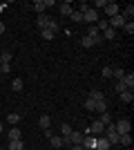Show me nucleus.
I'll use <instances>...</instances> for the list:
<instances>
[{
    "mask_svg": "<svg viewBox=\"0 0 134 150\" xmlns=\"http://www.w3.org/2000/svg\"><path fill=\"white\" fill-rule=\"evenodd\" d=\"M83 23H87V25H94V23H98V11L89 7L87 11L83 13Z\"/></svg>",
    "mask_w": 134,
    "mask_h": 150,
    "instance_id": "f257e3e1",
    "label": "nucleus"
},
{
    "mask_svg": "<svg viewBox=\"0 0 134 150\" xmlns=\"http://www.w3.org/2000/svg\"><path fill=\"white\" fill-rule=\"evenodd\" d=\"M114 128H116V132H119V134H130V130H132V125H130V121H128V119L116 121Z\"/></svg>",
    "mask_w": 134,
    "mask_h": 150,
    "instance_id": "f03ea898",
    "label": "nucleus"
},
{
    "mask_svg": "<svg viewBox=\"0 0 134 150\" xmlns=\"http://www.w3.org/2000/svg\"><path fill=\"white\" fill-rule=\"evenodd\" d=\"M81 146H83V150H96V137L94 134H85Z\"/></svg>",
    "mask_w": 134,
    "mask_h": 150,
    "instance_id": "7ed1b4c3",
    "label": "nucleus"
},
{
    "mask_svg": "<svg viewBox=\"0 0 134 150\" xmlns=\"http://www.w3.org/2000/svg\"><path fill=\"white\" fill-rule=\"evenodd\" d=\"M125 23H128V20H125V18L121 16V13H119V16H112V18H109V23H107V25L112 27V29H119V27H123Z\"/></svg>",
    "mask_w": 134,
    "mask_h": 150,
    "instance_id": "20e7f679",
    "label": "nucleus"
},
{
    "mask_svg": "<svg viewBox=\"0 0 134 150\" xmlns=\"http://www.w3.org/2000/svg\"><path fill=\"white\" fill-rule=\"evenodd\" d=\"M121 83L130 90V92H132V88H134V74H132V72H130V74L125 72V74H123V79H121Z\"/></svg>",
    "mask_w": 134,
    "mask_h": 150,
    "instance_id": "39448f33",
    "label": "nucleus"
},
{
    "mask_svg": "<svg viewBox=\"0 0 134 150\" xmlns=\"http://www.w3.org/2000/svg\"><path fill=\"white\" fill-rule=\"evenodd\" d=\"M105 13L112 18V16H119V13H121V9H119V5H116V2H107V7H105Z\"/></svg>",
    "mask_w": 134,
    "mask_h": 150,
    "instance_id": "423d86ee",
    "label": "nucleus"
},
{
    "mask_svg": "<svg viewBox=\"0 0 134 150\" xmlns=\"http://www.w3.org/2000/svg\"><path fill=\"white\" fill-rule=\"evenodd\" d=\"M112 144H109L105 137H96V150H109Z\"/></svg>",
    "mask_w": 134,
    "mask_h": 150,
    "instance_id": "0eeeda50",
    "label": "nucleus"
},
{
    "mask_svg": "<svg viewBox=\"0 0 134 150\" xmlns=\"http://www.w3.org/2000/svg\"><path fill=\"white\" fill-rule=\"evenodd\" d=\"M94 112L103 114V112H107V101L101 99V101H94Z\"/></svg>",
    "mask_w": 134,
    "mask_h": 150,
    "instance_id": "6e6552de",
    "label": "nucleus"
},
{
    "mask_svg": "<svg viewBox=\"0 0 134 150\" xmlns=\"http://www.w3.org/2000/svg\"><path fill=\"white\" fill-rule=\"evenodd\" d=\"M58 11H60V16H72L74 9H72L69 2H60V5H58Z\"/></svg>",
    "mask_w": 134,
    "mask_h": 150,
    "instance_id": "1a4fd4ad",
    "label": "nucleus"
},
{
    "mask_svg": "<svg viewBox=\"0 0 134 150\" xmlns=\"http://www.w3.org/2000/svg\"><path fill=\"white\" fill-rule=\"evenodd\" d=\"M38 125L43 128V130H49V125H51V119H49V114H40V119H38Z\"/></svg>",
    "mask_w": 134,
    "mask_h": 150,
    "instance_id": "9d476101",
    "label": "nucleus"
},
{
    "mask_svg": "<svg viewBox=\"0 0 134 150\" xmlns=\"http://www.w3.org/2000/svg\"><path fill=\"white\" fill-rule=\"evenodd\" d=\"M103 130H105V125H103L98 119H96V121H92V132H94V137H98V134H101Z\"/></svg>",
    "mask_w": 134,
    "mask_h": 150,
    "instance_id": "9b49d317",
    "label": "nucleus"
},
{
    "mask_svg": "<svg viewBox=\"0 0 134 150\" xmlns=\"http://www.w3.org/2000/svg\"><path fill=\"white\" fill-rule=\"evenodd\" d=\"M47 23H49V16H45V13H38V20H36L38 29H47Z\"/></svg>",
    "mask_w": 134,
    "mask_h": 150,
    "instance_id": "f8f14e48",
    "label": "nucleus"
},
{
    "mask_svg": "<svg viewBox=\"0 0 134 150\" xmlns=\"http://www.w3.org/2000/svg\"><path fill=\"white\" fill-rule=\"evenodd\" d=\"M83 137H85L83 132H72L67 139H69V144H83Z\"/></svg>",
    "mask_w": 134,
    "mask_h": 150,
    "instance_id": "ddd939ff",
    "label": "nucleus"
},
{
    "mask_svg": "<svg viewBox=\"0 0 134 150\" xmlns=\"http://www.w3.org/2000/svg\"><path fill=\"white\" fill-rule=\"evenodd\" d=\"M18 139H22V132H20L18 128L13 125L11 130H9V141H18Z\"/></svg>",
    "mask_w": 134,
    "mask_h": 150,
    "instance_id": "4468645a",
    "label": "nucleus"
},
{
    "mask_svg": "<svg viewBox=\"0 0 134 150\" xmlns=\"http://www.w3.org/2000/svg\"><path fill=\"white\" fill-rule=\"evenodd\" d=\"M101 36H103V40H114V38H116V29H112V27H107V29L103 31Z\"/></svg>",
    "mask_w": 134,
    "mask_h": 150,
    "instance_id": "2eb2a0df",
    "label": "nucleus"
},
{
    "mask_svg": "<svg viewBox=\"0 0 134 150\" xmlns=\"http://www.w3.org/2000/svg\"><path fill=\"white\" fill-rule=\"evenodd\" d=\"M7 150H25V144H22V139H18V141H9Z\"/></svg>",
    "mask_w": 134,
    "mask_h": 150,
    "instance_id": "dca6fc26",
    "label": "nucleus"
},
{
    "mask_svg": "<svg viewBox=\"0 0 134 150\" xmlns=\"http://www.w3.org/2000/svg\"><path fill=\"white\" fill-rule=\"evenodd\" d=\"M72 132H74V130H72L69 123H60V137H69Z\"/></svg>",
    "mask_w": 134,
    "mask_h": 150,
    "instance_id": "f3484780",
    "label": "nucleus"
},
{
    "mask_svg": "<svg viewBox=\"0 0 134 150\" xmlns=\"http://www.w3.org/2000/svg\"><path fill=\"white\" fill-rule=\"evenodd\" d=\"M119 96H121V101H123V103H132V101H134V94L130 92V90H125V92H123V94H119Z\"/></svg>",
    "mask_w": 134,
    "mask_h": 150,
    "instance_id": "a211bd4d",
    "label": "nucleus"
},
{
    "mask_svg": "<svg viewBox=\"0 0 134 150\" xmlns=\"http://www.w3.org/2000/svg\"><path fill=\"white\" fill-rule=\"evenodd\" d=\"M85 36H89V38H96V36H101V31L96 29V25H87V34Z\"/></svg>",
    "mask_w": 134,
    "mask_h": 150,
    "instance_id": "6ab92c4d",
    "label": "nucleus"
},
{
    "mask_svg": "<svg viewBox=\"0 0 134 150\" xmlns=\"http://www.w3.org/2000/svg\"><path fill=\"white\" fill-rule=\"evenodd\" d=\"M121 16H123V18H125V20H130V18H132V16H134V7H132V5H130V7H125V9H123V11H121Z\"/></svg>",
    "mask_w": 134,
    "mask_h": 150,
    "instance_id": "aec40b11",
    "label": "nucleus"
},
{
    "mask_svg": "<svg viewBox=\"0 0 134 150\" xmlns=\"http://www.w3.org/2000/svg\"><path fill=\"white\" fill-rule=\"evenodd\" d=\"M119 144L121 146H132V137H130V134H119Z\"/></svg>",
    "mask_w": 134,
    "mask_h": 150,
    "instance_id": "412c9836",
    "label": "nucleus"
},
{
    "mask_svg": "<svg viewBox=\"0 0 134 150\" xmlns=\"http://www.w3.org/2000/svg\"><path fill=\"white\" fill-rule=\"evenodd\" d=\"M49 141H51L54 148H63V137H56V134H54V137H49Z\"/></svg>",
    "mask_w": 134,
    "mask_h": 150,
    "instance_id": "4be33fe9",
    "label": "nucleus"
},
{
    "mask_svg": "<svg viewBox=\"0 0 134 150\" xmlns=\"http://www.w3.org/2000/svg\"><path fill=\"white\" fill-rule=\"evenodd\" d=\"M98 121H101V123H103V125H109V123H114V121H112V117H109V114H107V112H103V114H101V117H98Z\"/></svg>",
    "mask_w": 134,
    "mask_h": 150,
    "instance_id": "5701e85b",
    "label": "nucleus"
},
{
    "mask_svg": "<svg viewBox=\"0 0 134 150\" xmlns=\"http://www.w3.org/2000/svg\"><path fill=\"white\" fill-rule=\"evenodd\" d=\"M72 20H74V23H83V13L78 11V9H74V11H72V16H69Z\"/></svg>",
    "mask_w": 134,
    "mask_h": 150,
    "instance_id": "b1692460",
    "label": "nucleus"
},
{
    "mask_svg": "<svg viewBox=\"0 0 134 150\" xmlns=\"http://www.w3.org/2000/svg\"><path fill=\"white\" fill-rule=\"evenodd\" d=\"M89 99H92V101H101V99H105V96H103V92H101V90H92Z\"/></svg>",
    "mask_w": 134,
    "mask_h": 150,
    "instance_id": "393cba45",
    "label": "nucleus"
},
{
    "mask_svg": "<svg viewBox=\"0 0 134 150\" xmlns=\"http://www.w3.org/2000/svg\"><path fill=\"white\" fill-rule=\"evenodd\" d=\"M123 74H125V72H123L121 67H112V76H114L116 81H121V79H123Z\"/></svg>",
    "mask_w": 134,
    "mask_h": 150,
    "instance_id": "a878e982",
    "label": "nucleus"
},
{
    "mask_svg": "<svg viewBox=\"0 0 134 150\" xmlns=\"http://www.w3.org/2000/svg\"><path fill=\"white\" fill-rule=\"evenodd\" d=\"M47 29H49L51 34H56V31H58V23H56L54 18H49V23H47Z\"/></svg>",
    "mask_w": 134,
    "mask_h": 150,
    "instance_id": "bb28decb",
    "label": "nucleus"
},
{
    "mask_svg": "<svg viewBox=\"0 0 134 150\" xmlns=\"http://www.w3.org/2000/svg\"><path fill=\"white\" fill-rule=\"evenodd\" d=\"M11 88H13V92H20V90H22V79H13Z\"/></svg>",
    "mask_w": 134,
    "mask_h": 150,
    "instance_id": "cd10ccee",
    "label": "nucleus"
},
{
    "mask_svg": "<svg viewBox=\"0 0 134 150\" xmlns=\"http://www.w3.org/2000/svg\"><path fill=\"white\" fill-rule=\"evenodd\" d=\"M34 9H36L38 13H43L45 9H47V7H45V0H38V2H34Z\"/></svg>",
    "mask_w": 134,
    "mask_h": 150,
    "instance_id": "c85d7f7f",
    "label": "nucleus"
},
{
    "mask_svg": "<svg viewBox=\"0 0 134 150\" xmlns=\"http://www.w3.org/2000/svg\"><path fill=\"white\" fill-rule=\"evenodd\" d=\"M81 45H83V47H94V40H92L89 36H83L81 38Z\"/></svg>",
    "mask_w": 134,
    "mask_h": 150,
    "instance_id": "c756f323",
    "label": "nucleus"
},
{
    "mask_svg": "<svg viewBox=\"0 0 134 150\" xmlns=\"http://www.w3.org/2000/svg\"><path fill=\"white\" fill-rule=\"evenodd\" d=\"M40 36H43V38H45V40H51V38L56 36V34H51V31H49V29H40Z\"/></svg>",
    "mask_w": 134,
    "mask_h": 150,
    "instance_id": "7c9ffc66",
    "label": "nucleus"
},
{
    "mask_svg": "<svg viewBox=\"0 0 134 150\" xmlns=\"http://www.w3.org/2000/svg\"><path fill=\"white\" fill-rule=\"evenodd\" d=\"M7 121H9L11 125H16V123L20 121V114H16V112H13V114H9V117H7Z\"/></svg>",
    "mask_w": 134,
    "mask_h": 150,
    "instance_id": "2f4dec72",
    "label": "nucleus"
},
{
    "mask_svg": "<svg viewBox=\"0 0 134 150\" xmlns=\"http://www.w3.org/2000/svg\"><path fill=\"white\" fill-rule=\"evenodd\" d=\"M107 20H98V23H96V29H98V31H105V29H107Z\"/></svg>",
    "mask_w": 134,
    "mask_h": 150,
    "instance_id": "473e14b6",
    "label": "nucleus"
},
{
    "mask_svg": "<svg viewBox=\"0 0 134 150\" xmlns=\"http://www.w3.org/2000/svg\"><path fill=\"white\" fill-rule=\"evenodd\" d=\"M0 61H2V63H9V61H11V52H2V54H0Z\"/></svg>",
    "mask_w": 134,
    "mask_h": 150,
    "instance_id": "72a5a7b5",
    "label": "nucleus"
},
{
    "mask_svg": "<svg viewBox=\"0 0 134 150\" xmlns=\"http://www.w3.org/2000/svg\"><path fill=\"white\" fill-rule=\"evenodd\" d=\"M123 29H125V34H132V31H134V25H132V20H128V23L123 25Z\"/></svg>",
    "mask_w": 134,
    "mask_h": 150,
    "instance_id": "f704fd0d",
    "label": "nucleus"
},
{
    "mask_svg": "<svg viewBox=\"0 0 134 150\" xmlns=\"http://www.w3.org/2000/svg\"><path fill=\"white\" fill-rule=\"evenodd\" d=\"M0 72H2V74H9V72H11V65H9V63H2V65H0Z\"/></svg>",
    "mask_w": 134,
    "mask_h": 150,
    "instance_id": "c9c22d12",
    "label": "nucleus"
},
{
    "mask_svg": "<svg viewBox=\"0 0 134 150\" xmlns=\"http://www.w3.org/2000/svg\"><path fill=\"white\" fill-rule=\"evenodd\" d=\"M114 88H116V92H119V94H123L125 90H128V88H125V85H123L121 81H116V85H114Z\"/></svg>",
    "mask_w": 134,
    "mask_h": 150,
    "instance_id": "e433bc0d",
    "label": "nucleus"
},
{
    "mask_svg": "<svg viewBox=\"0 0 134 150\" xmlns=\"http://www.w3.org/2000/svg\"><path fill=\"white\" fill-rule=\"evenodd\" d=\"M85 110L94 112V101H92V99H87V101H85Z\"/></svg>",
    "mask_w": 134,
    "mask_h": 150,
    "instance_id": "4c0bfd02",
    "label": "nucleus"
},
{
    "mask_svg": "<svg viewBox=\"0 0 134 150\" xmlns=\"http://www.w3.org/2000/svg\"><path fill=\"white\" fill-rule=\"evenodd\" d=\"M96 7H103V9H105V7H107V0H96L92 9H96Z\"/></svg>",
    "mask_w": 134,
    "mask_h": 150,
    "instance_id": "58836bf2",
    "label": "nucleus"
},
{
    "mask_svg": "<svg viewBox=\"0 0 134 150\" xmlns=\"http://www.w3.org/2000/svg\"><path fill=\"white\" fill-rule=\"evenodd\" d=\"M103 76L109 79V76H112V67H103Z\"/></svg>",
    "mask_w": 134,
    "mask_h": 150,
    "instance_id": "ea45409f",
    "label": "nucleus"
},
{
    "mask_svg": "<svg viewBox=\"0 0 134 150\" xmlns=\"http://www.w3.org/2000/svg\"><path fill=\"white\" fill-rule=\"evenodd\" d=\"M69 150H83V146H81V144H72Z\"/></svg>",
    "mask_w": 134,
    "mask_h": 150,
    "instance_id": "a19ab883",
    "label": "nucleus"
},
{
    "mask_svg": "<svg viewBox=\"0 0 134 150\" xmlns=\"http://www.w3.org/2000/svg\"><path fill=\"white\" fill-rule=\"evenodd\" d=\"M2 31H5V25H0V34H2Z\"/></svg>",
    "mask_w": 134,
    "mask_h": 150,
    "instance_id": "79ce46f5",
    "label": "nucleus"
},
{
    "mask_svg": "<svg viewBox=\"0 0 134 150\" xmlns=\"http://www.w3.org/2000/svg\"><path fill=\"white\" fill-rule=\"evenodd\" d=\"M0 134H2V121H0Z\"/></svg>",
    "mask_w": 134,
    "mask_h": 150,
    "instance_id": "37998d69",
    "label": "nucleus"
},
{
    "mask_svg": "<svg viewBox=\"0 0 134 150\" xmlns=\"http://www.w3.org/2000/svg\"><path fill=\"white\" fill-rule=\"evenodd\" d=\"M0 150H5V148H0Z\"/></svg>",
    "mask_w": 134,
    "mask_h": 150,
    "instance_id": "c03bdc74",
    "label": "nucleus"
},
{
    "mask_svg": "<svg viewBox=\"0 0 134 150\" xmlns=\"http://www.w3.org/2000/svg\"><path fill=\"white\" fill-rule=\"evenodd\" d=\"M0 74H2V72H0Z\"/></svg>",
    "mask_w": 134,
    "mask_h": 150,
    "instance_id": "a18cd8bd",
    "label": "nucleus"
}]
</instances>
